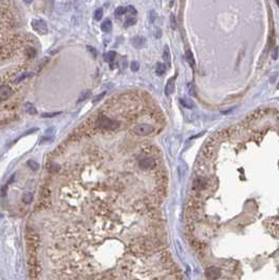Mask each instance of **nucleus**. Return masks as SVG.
<instances>
[{"label":"nucleus","instance_id":"f257e3e1","mask_svg":"<svg viewBox=\"0 0 279 280\" xmlns=\"http://www.w3.org/2000/svg\"><path fill=\"white\" fill-rule=\"evenodd\" d=\"M27 249L31 255H36V252L40 245V237L35 231H29L26 234Z\"/></svg>","mask_w":279,"mask_h":280},{"label":"nucleus","instance_id":"f03ea898","mask_svg":"<svg viewBox=\"0 0 279 280\" xmlns=\"http://www.w3.org/2000/svg\"><path fill=\"white\" fill-rule=\"evenodd\" d=\"M29 267H30V275L32 279H37L41 273V266H40L36 255H31L29 259Z\"/></svg>","mask_w":279,"mask_h":280},{"label":"nucleus","instance_id":"7ed1b4c3","mask_svg":"<svg viewBox=\"0 0 279 280\" xmlns=\"http://www.w3.org/2000/svg\"><path fill=\"white\" fill-rule=\"evenodd\" d=\"M97 127L101 128V129H106V130H112V129H115L119 127V123L114 121V120L109 119V118H99L96 122Z\"/></svg>","mask_w":279,"mask_h":280},{"label":"nucleus","instance_id":"20e7f679","mask_svg":"<svg viewBox=\"0 0 279 280\" xmlns=\"http://www.w3.org/2000/svg\"><path fill=\"white\" fill-rule=\"evenodd\" d=\"M186 208H187V212L200 213V211L203 209V203L199 197H196L194 196V195H192V196L189 198V200H188Z\"/></svg>","mask_w":279,"mask_h":280},{"label":"nucleus","instance_id":"39448f33","mask_svg":"<svg viewBox=\"0 0 279 280\" xmlns=\"http://www.w3.org/2000/svg\"><path fill=\"white\" fill-rule=\"evenodd\" d=\"M153 130H154V127L151 125H148V124H139V125L134 126V128H133V132L136 134L140 135V137L148 135L151 133V132H153Z\"/></svg>","mask_w":279,"mask_h":280},{"label":"nucleus","instance_id":"423d86ee","mask_svg":"<svg viewBox=\"0 0 279 280\" xmlns=\"http://www.w3.org/2000/svg\"><path fill=\"white\" fill-rule=\"evenodd\" d=\"M209 186L208 182L206 181L205 178L203 177H197L193 181V185H192V192L193 193H199L200 191L206 189Z\"/></svg>","mask_w":279,"mask_h":280},{"label":"nucleus","instance_id":"0eeeda50","mask_svg":"<svg viewBox=\"0 0 279 280\" xmlns=\"http://www.w3.org/2000/svg\"><path fill=\"white\" fill-rule=\"evenodd\" d=\"M32 26L35 30L37 33L41 34V35H45L47 34V25L43 20H38V19H35V20L32 21Z\"/></svg>","mask_w":279,"mask_h":280},{"label":"nucleus","instance_id":"6e6552de","mask_svg":"<svg viewBox=\"0 0 279 280\" xmlns=\"http://www.w3.org/2000/svg\"><path fill=\"white\" fill-rule=\"evenodd\" d=\"M155 160L153 159V157H150V156H147V157H143V159L140 160L139 162V166L140 168L142 169H153L155 167Z\"/></svg>","mask_w":279,"mask_h":280},{"label":"nucleus","instance_id":"1a4fd4ad","mask_svg":"<svg viewBox=\"0 0 279 280\" xmlns=\"http://www.w3.org/2000/svg\"><path fill=\"white\" fill-rule=\"evenodd\" d=\"M206 276H207V279L216 280L220 276V271L215 266H210L206 271Z\"/></svg>","mask_w":279,"mask_h":280},{"label":"nucleus","instance_id":"9d476101","mask_svg":"<svg viewBox=\"0 0 279 280\" xmlns=\"http://www.w3.org/2000/svg\"><path fill=\"white\" fill-rule=\"evenodd\" d=\"M12 93H13V90H12V88L10 86H8V85L0 86V100L1 101L8 100V98L12 96Z\"/></svg>","mask_w":279,"mask_h":280},{"label":"nucleus","instance_id":"9b49d317","mask_svg":"<svg viewBox=\"0 0 279 280\" xmlns=\"http://www.w3.org/2000/svg\"><path fill=\"white\" fill-rule=\"evenodd\" d=\"M145 43H146V39L141 36H136L131 39V44H132L136 48H142V47L145 45Z\"/></svg>","mask_w":279,"mask_h":280},{"label":"nucleus","instance_id":"f8f14e48","mask_svg":"<svg viewBox=\"0 0 279 280\" xmlns=\"http://www.w3.org/2000/svg\"><path fill=\"white\" fill-rule=\"evenodd\" d=\"M174 80H175V78L169 79L168 82H167V84H166L165 93L167 94V96H170V94L173 92V90H174Z\"/></svg>","mask_w":279,"mask_h":280},{"label":"nucleus","instance_id":"ddd939ff","mask_svg":"<svg viewBox=\"0 0 279 280\" xmlns=\"http://www.w3.org/2000/svg\"><path fill=\"white\" fill-rule=\"evenodd\" d=\"M186 60H187V62L190 64L191 67H193L194 64H195V60H194V57H193L192 53H191L190 49H187V52H186Z\"/></svg>","mask_w":279,"mask_h":280},{"label":"nucleus","instance_id":"4468645a","mask_svg":"<svg viewBox=\"0 0 279 280\" xmlns=\"http://www.w3.org/2000/svg\"><path fill=\"white\" fill-rule=\"evenodd\" d=\"M111 27H112V24H111L110 20L104 21L101 25V28H102V31H104V33H109V31H111Z\"/></svg>","mask_w":279,"mask_h":280},{"label":"nucleus","instance_id":"2eb2a0df","mask_svg":"<svg viewBox=\"0 0 279 280\" xmlns=\"http://www.w3.org/2000/svg\"><path fill=\"white\" fill-rule=\"evenodd\" d=\"M163 58H164L166 64H167L168 66L170 65V59H171V56H170V52H169V48L168 46L166 45L165 46V50H164V53H163Z\"/></svg>","mask_w":279,"mask_h":280},{"label":"nucleus","instance_id":"dca6fc26","mask_svg":"<svg viewBox=\"0 0 279 280\" xmlns=\"http://www.w3.org/2000/svg\"><path fill=\"white\" fill-rule=\"evenodd\" d=\"M22 201H23V204H31L33 201V194L30 193V192L24 193L23 196H22Z\"/></svg>","mask_w":279,"mask_h":280},{"label":"nucleus","instance_id":"f3484780","mask_svg":"<svg viewBox=\"0 0 279 280\" xmlns=\"http://www.w3.org/2000/svg\"><path fill=\"white\" fill-rule=\"evenodd\" d=\"M155 71L156 74H158L159 76H163L166 72V66L165 64H163V63H158V65H156V68H155Z\"/></svg>","mask_w":279,"mask_h":280},{"label":"nucleus","instance_id":"a211bd4d","mask_svg":"<svg viewBox=\"0 0 279 280\" xmlns=\"http://www.w3.org/2000/svg\"><path fill=\"white\" fill-rule=\"evenodd\" d=\"M181 104L183 105L184 107H186V108H193L194 107V104L191 100H188V99H181L180 100Z\"/></svg>","mask_w":279,"mask_h":280},{"label":"nucleus","instance_id":"6ab92c4d","mask_svg":"<svg viewBox=\"0 0 279 280\" xmlns=\"http://www.w3.org/2000/svg\"><path fill=\"white\" fill-rule=\"evenodd\" d=\"M90 94H92V92H90V90L83 91V92L81 93V96L79 97V99H78V103L83 102L84 100H86L87 98H89V97H90Z\"/></svg>","mask_w":279,"mask_h":280},{"label":"nucleus","instance_id":"aec40b11","mask_svg":"<svg viewBox=\"0 0 279 280\" xmlns=\"http://www.w3.org/2000/svg\"><path fill=\"white\" fill-rule=\"evenodd\" d=\"M25 109H26V111L30 113V115H36V113H37L36 108H35V107H34L31 103H26Z\"/></svg>","mask_w":279,"mask_h":280},{"label":"nucleus","instance_id":"412c9836","mask_svg":"<svg viewBox=\"0 0 279 280\" xmlns=\"http://www.w3.org/2000/svg\"><path fill=\"white\" fill-rule=\"evenodd\" d=\"M104 58L107 62H112L115 58V53L114 52H109L104 56Z\"/></svg>","mask_w":279,"mask_h":280},{"label":"nucleus","instance_id":"4be33fe9","mask_svg":"<svg viewBox=\"0 0 279 280\" xmlns=\"http://www.w3.org/2000/svg\"><path fill=\"white\" fill-rule=\"evenodd\" d=\"M125 13H126V8H124V6H119V8L115 9V16L117 17H121L122 15H124Z\"/></svg>","mask_w":279,"mask_h":280},{"label":"nucleus","instance_id":"5701e85b","mask_svg":"<svg viewBox=\"0 0 279 280\" xmlns=\"http://www.w3.org/2000/svg\"><path fill=\"white\" fill-rule=\"evenodd\" d=\"M27 166L30 167L31 169L32 170H34V171H36V170H38V168H39V165H38V163H36L35 160H29V162H27Z\"/></svg>","mask_w":279,"mask_h":280},{"label":"nucleus","instance_id":"b1692460","mask_svg":"<svg viewBox=\"0 0 279 280\" xmlns=\"http://www.w3.org/2000/svg\"><path fill=\"white\" fill-rule=\"evenodd\" d=\"M136 22H137V18L129 17L126 21H125V26L128 27V26H131V25H134V24H136Z\"/></svg>","mask_w":279,"mask_h":280},{"label":"nucleus","instance_id":"393cba45","mask_svg":"<svg viewBox=\"0 0 279 280\" xmlns=\"http://www.w3.org/2000/svg\"><path fill=\"white\" fill-rule=\"evenodd\" d=\"M102 17H103V9L102 8H98L95 13H93V18H95L96 20H100Z\"/></svg>","mask_w":279,"mask_h":280},{"label":"nucleus","instance_id":"a878e982","mask_svg":"<svg viewBox=\"0 0 279 280\" xmlns=\"http://www.w3.org/2000/svg\"><path fill=\"white\" fill-rule=\"evenodd\" d=\"M35 55H36L35 48H32V47H31V48H29V49L26 50V57L29 59H33L34 57H35Z\"/></svg>","mask_w":279,"mask_h":280},{"label":"nucleus","instance_id":"bb28decb","mask_svg":"<svg viewBox=\"0 0 279 280\" xmlns=\"http://www.w3.org/2000/svg\"><path fill=\"white\" fill-rule=\"evenodd\" d=\"M126 12L128 13V14L129 15H132V16H136L137 15V9L134 8V6H132V5H129V6H127L126 8Z\"/></svg>","mask_w":279,"mask_h":280},{"label":"nucleus","instance_id":"cd10ccee","mask_svg":"<svg viewBox=\"0 0 279 280\" xmlns=\"http://www.w3.org/2000/svg\"><path fill=\"white\" fill-rule=\"evenodd\" d=\"M187 87H188V92H189L190 96H194V94H195V89H194L193 84L192 83H188Z\"/></svg>","mask_w":279,"mask_h":280},{"label":"nucleus","instance_id":"c85d7f7f","mask_svg":"<svg viewBox=\"0 0 279 280\" xmlns=\"http://www.w3.org/2000/svg\"><path fill=\"white\" fill-rule=\"evenodd\" d=\"M130 67L133 71H137V70H139V68H140V64L137 61H133L132 63H131Z\"/></svg>","mask_w":279,"mask_h":280},{"label":"nucleus","instance_id":"c756f323","mask_svg":"<svg viewBox=\"0 0 279 280\" xmlns=\"http://www.w3.org/2000/svg\"><path fill=\"white\" fill-rule=\"evenodd\" d=\"M60 115V112H52V113H42V118H53V116H56Z\"/></svg>","mask_w":279,"mask_h":280},{"label":"nucleus","instance_id":"7c9ffc66","mask_svg":"<svg viewBox=\"0 0 279 280\" xmlns=\"http://www.w3.org/2000/svg\"><path fill=\"white\" fill-rule=\"evenodd\" d=\"M170 24H171V27L173 28V30L176 28V21H175V18H174L173 15L170 16Z\"/></svg>","mask_w":279,"mask_h":280},{"label":"nucleus","instance_id":"2f4dec72","mask_svg":"<svg viewBox=\"0 0 279 280\" xmlns=\"http://www.w3.org/2000/svg\"><path fill=\"white\" fill-rule=\"evenodd\" d=\"M30 75H31V74H23V75H21L19 78H17L16 80H15V82H16V83H20V82L22 81V80H24V79H25V78L29 77Z\"/></svg>","mask_w":279,"mask_h":280},{"label":"nucleus","instance_id":"473e14b6","mask_svg":"<svg viewBox=\"0 0 279 280\" xmlns=\"http://www.w3.org/2000/svg\"><path fill=\"white\" fill-rule=\"evenodd\" d=\"M87 49L89 50V53H92L93 58H96V57H97V52H96V48H93L92 46H89V45H88V46H87Z\"/></svg>","mask_w":279,"mask_h":280},{"label":"nucleus","instance_id":"72a5a7b5","mask_svg":"<svg viewBox=\"0 0 279 280\" xmlns=\"http://www.w3.org/2000/svg\"><path fill=\"white\" fill-rule=\"evenodd\" d=\"M155 19H156V14H155V12L154 11H151L150 12V22H154L155 21Z\"/></svg>","mask_w":279,"mask_h":280},{"label":"nucleus","instance_id":"f704fd0d","mask_svg":"<svg viewBox=\"0 0 279 280\" xmlns=\"http://www.w3.org/2000/svg\"><path fill=\"white\" fill-rule=\"evenodd\" d=\"M272 58L274 59V60H277L278 59V47H275V49L273 50Z\"/></svg>","mask_w":279,"mask_h":280},{"label":"nucleus","instance_id":"c9c22d12","mask_svg":"<svg viewBox=\"0 0 279 280\" xmlns=\"http://www.w3.org/2000/svg\"><path fill=\"white\" fill-rule=\"evenodd\" d=\"M105 94H106V92H102L101 94H99L98 97H96V98H95V100H93V102H99V101L101 100L102 98H104Z\"/></svg>","mask_w":279,"mask_h":280},{"label":"nucleus","instance_id":"e433bc0d","mask_svg":"<svg viewBox=\"0 0 279 280\" xmlns=\"http://www.w3.org/2000/svg\"><path fill=\"white\" fill-rule=\"evenodd\" d=\"M24 2H26V3H31V2H32V0H24Z\"/></svg>","mask_w":279,"mask_h":280},{"label":"nucleus","instance_id":"4c0bfd02","mask_svg":"<svg viewBox=\"0 0 279 280\" xmlns=\"http://www.w3.org/2000/svg\"><path fill=\"white\" fill-rule=\"evenodd\" d=\"M276 2H278V0H276Z\"/></svg>","mask_w":279,"mask_h":280}]
</instances>
